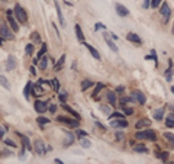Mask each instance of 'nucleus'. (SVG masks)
Here are the masks:
<instances>
[{"mask_svg": "<svg viewBox=\"0 0 174 164\" xmlns=\"http://www.w3.org/2000/svg\"><path fill=\"white\" fill-rule=\"evenodd\" d=\"M36 122H38V125L42 128L44 125H47V123H50V119H47V118H44V116H39L38 119H36Z\"/></svg>", "mask_w": 174, "mask_h": 164, "instance_id": "473e14b6", "label": "nucleus"}, {"mask_svg": "<svg viewBox=\"0 0 174 164\" xmlns=\"http://www.w3.org/2000/svg\"><path fill=\"white\" fill-rule=\"evenodd\" d=\"M171 92H173V93H174V86H173V87H171Z\"/></svg>", "mask_w": 174, "mask_h": 164, "instance_id": "e2e57ef3", "label": "nucleus"}, {"mask_svg": "<svg viewBox=\"0 0 174 164\" xmlns=\"http://www.w3.org/2000/svg\"><path fill=\"white\" fill-rule=\"evenodd\" d=\"M132 96L138 100L139 105H145V96H144V93H141L139 90H134V92H132Z\"/></svg>", "mask_w": 174, "mask_h": 164, "instance_id": "4468645a", "label": "nucleus"}, {"mask_svg": "<svg viewBox=\"0 0 174 164\" xmlns=\"http://www.w3.org/2000/svg\"><path fill=\"white\" fill-rule=\"evenodd\" d=\"M47 49H48V45H47V44L44 42V44H42V48H41V49H39V52H38V58H42V57L45 55Z\"/></svg>", "mask_w": 174, "mask_h": 164, "instance_id": "72a5a7b5", "label": "nucleus"}, {"mask_svg": "<svg viewBox=\"0 0 174 164\" xmlns=\"http://www.w3.org/2000/svg\"><path fill=\"white\" fill-rule=\"evenodd\" d=\"M160 13H161V16H163V22L167 24L168 19H170V15H171V9H170V6H168L165 1L161 4V7H160Z\"/></svg>", "mask_w": 174, "mask_h": 164, "instance_id": "7ed1b4c3", "label": "nucleus"}, {"mask_svg": "<svg viewBox=\"0 0 174 164\" xmlns=\"http://www.w3.org/2000/svg\"><path fill=\"white\" fill-rule=\"evenodd\" d=\"M31 92H33V84H32V81H28L26 86H25V89H23V97H25L26 100H29Z\"/></svg>", "mask_w": 174, "mask_h": 164, "instance_id": "2eb2a0df", "label": "nucleus"}, {"mask_svg": "<svg viewBox=\"0 0 174 164\" xmlns=\"http://www.w3.org/2000/svg\"><path fill=\"white\" fill-rule=\"evenodd\" d=\"M18 137H19V138H22V142H23V145H25L28 150H31V148H32V145H31V141H29V138H28V137L22 135V134H19V132H18Z\"/></svg>", "mask_w": 174, "mask_h": 164, "instance_id": "c85d7f7f", "label": "nucleus"}, {"mask_svg": "<svg viewBox=\"0 0 174 164\" xmlns=\"http://www.w3.org/2000/svg\"><path fill=\"white\" fill-rule=\"evenodd\" d=\"M6 131H7V128H6V126H1V129H0V134H1V138L4 137V132H6Z\"/></svg>", "mask_w": 174, "mask_h": 164, "instance_id": "4d7b16f0", "label": "nucleus"}, {"mask_svg": "<svg viewBox=\"0 0 174 164\" xmlns=\"http://www.w3.org/2000/svg\"><path fill=\"white\" fill-rule=\"evenodd\" d=\"M148 128V126H151V121L149 119H147V118H142V119H139L136 123H135V128L136 129H141V128Z\"/></svg>", "mask_w": 174, "mask_h": 164, "instance_id": "f8f14e48", "label": "nucleus"}, {"mask_svg": "<svg viewBox=\"0 0 174 164\" xmlns=\"http://www.w3.org/2000/svg\"><path fill=\"white\" fill-rule=\"evenodd\" d=\"M151 1H152V0H144V7H145V9L151 7Z\"/></svg>", "mask_w": 174, "mask_h": 164, "instance_id": "603ef678", "label": "nucleus"}, {"mask_svg": "<svg viewBox=\"0 0 174 164\" xmlns=\"http://www.w3.org/2000/svg\"><path fill=\"white\" fill-rule=\"evenodd\" d=\"M126 39L131 41V42H134V44H136V45H141V44H142V39H141L136 34H134V32H129V34L126 35Z\"/></svg>", "mask_w": 174, "mask_h": 164, "instance_id": "9b49d317", "label": "nucleus"}, {"mask_svg": "<svg viewBox=\"0 0 174 164\" xmlns=\"http://www.w3.org/2000/svg\"><path fill=\"white\" fill-rule=\"evenodd\" d=\"M116 140L122 141V140H124V134H122V132H116Z\"/></svg>", "mask_w": 174, "mask_h": 164, "instance_id": "864d4df0", "label": "nucleus"}, {"mask_svg": "<svg viewBox=\"0 0 174 164\" xmlns=\"http://www.w3.org/2000/svg\"><path fill=\"white\" fill-rule=\"evenodd\" d=\"M25 52L31 55V54L33 52V45H32V44H28V45H26V48H25Z\"/></svg>", "mask_w": 174, "mask_h": 164, "instance_id": "a19ab883", "label": "nucleus"}, {"mask_svg": "<svg viewBox=\"0 0 174 164\" xmlns=\"http://www.w3.org/2000/svg\"><path fill=\"white\" fill-rule=\"evenodd\" d=\"M0 34H1V38L3 39H13L12 32L7 29V26H6L4 22H1V25H0Z\"/></svg>", "mask_w": 174, "mask_h": 164, "instance_id": "39448f33", "label": "nucleus"}, {"mask_svg": "<svg viewBox=\"0 0 174 164\" xmlns=\"http://www.w3.org/2000/svg\"><path fill=\"white\" fill-rule=\"evenodd\" d=\"M109 116H112V118H124V113H121V112H113V113H110Z\"/></svg>", "mask_w": 174, "mask_h": 164, "instance_id": "49530a36", "label": "nucleus"}, {"mask_svg": "<svg viewBox=\"0 0 174 164\" xmlns=\"http://www.w3.org/2000/svg\"><path fill=\"white\" fill-rule=\"evenodd\" d=\"M145 60H152V61H155V66L158 64V58H157V55H155V51H154V49L151 51V55H147V57H145Z\"/></svg>", "mask_w": 174, "mask_h": 164, "instance_id": "f704fd0d", "label": "nucleus"}, {"mask_svg": "<svg viewBox=\"0 0 174 164\" xmlns=\"http://www.w3.org/2000/svg\"><path fill=\"white\" fill-rule=\"evenodd\" d=\"M92 86H93V81H92V80H83V81H81V90H83V92H86V90H87L89 87H92Z\"/></svg>", "mask_w": 174, "mask_h": 164, "instance_id": "7c9ffc66", "label": "nucleus"}, {"mask_svg": "<svg viewBox=\"0 0 174 164\" xmlns=\"http://www.w3.org/2000/svg\"><path fill=\"white\" fill-rule=\"evenodd\" d=\"M124 113L125 115H132V113H134V109H131V108H124Z\"/></svg>", "mask_w": 174, "mask_h": 164, "instance_id": "09e8293b", "label": "nucleus"}, {"mask_svg": "<svg viewBox=\"0 0 174 164\" xmlns=\"http://www.w3.org/2000/svg\"><path fill=\"white\" fill-rule=\"evenodd\" d=\"M15 67H16V58L13 57V55H9L7 57V63H6V70H15Z\"/></svg>", "mask_w": 174, "mask_h": 164, "instance_id": "ddd939ff", "label": "nucleus"}, {"mask_svg": "<svg viewBox=\"0 0 174 164\" xmlns=\"http://www.w3.org/2000/svg\"><path fill=\"white\" fill-rule=\"evenodd\" d=\"M110 126L112 128H126L128 121H125L124 118H118L116 121H110Z\"/></svg>", "mask_w": 174, "mask_h": 164, "instance_id": "6e6552de", "label": "nucleus"}, {"mask_svg": "<svg viewBox=\"0 0 174 164\" xmlns=\"http://www.w3.org/2000/svg\"><path fill=\"white\" fill-rule=\"evenodd\" d=\"M173 35H174V25H173Z\"/></svg>", "mask_w": 174, "mask_h": 164, "instance_id": "0e129e2a", "label": "nucleus"}, {"mask_svg": "<svg viewBox=\"0 0 174 164\" xmlns=\"http://www.w3.org/2000/svg\"><path fill=\"white\" fill-rule=\"evenodd\" d=\"M155 157H157V158H161L163 161H167V158H168V151L160 153V148L157 147V148H155Z\"/></svg>", "mask_w": 174, "mask_h": 164, "instance_id": "6ab92c4d", "label": "nucleus"}, {"mask_svg": "<svg viewBox=\"0 0 174 164\" xmlns=\"http://www.w3.org/2000/svg\"><path fill=\"white\" fill-rule=\"evenodd\" d=\"M51 86H54V90L58 92L60 90V81H58V78H52L51 80Z\"/></svg>", "mask_w": 174, "mask_h": 164, "instance_id": "e433bc0d", "label": "nucleus"}, {"mask_svg": "<svg viewBox=\"0 0 174 164\" xmlns=\"http://www.w3.org/2000/svg\"><path fill=\"white\" fill-rule=\"evenodd\" d=\"M6 141V144H7V145H10V147H16V144H15V142H12V141H9V140H4Z\"/></svg>", "mask_w": 174, "mask_h": 164, "instance_id": "13d9d810", "label": "nucleus"}, {"mask_svg": "<svg viewBox=\"0 0 174 164\" xmlns=\"http://www.w3.org/2000/svg\"><path fill=\"white\" fill-rule=\"evenodd\" d=\"M106 97H107V100H109V103H110L112 106H116V97H115V93H113V92H107V93H106Z\"/></svg>", "mask_w": 174, "mask_h": 164, "instance_id": "bb28decb", "label": "nucleus"}, {"mask_svg": "<svg viewBox=\"0 0 174 164\" xmlns=\"http://www.w3.org/2000/svg\"><path fill=\"white\" fill-rule=\"evenodd\" d=\"M103 38H104L106 44L110 47V49H112V51L118 52V47H116V44L113 42V38H112V36H109V34H107V32H103Z\"/></svg>", "mask_w": 174, "mask_h": 164, "instance_id": "9d476101", "label": "nucleus"}, {"mask_svg": "<svg viewBox=\"0 0 174 164\" xmlns=\"http://www.w3.org/2000/svg\"><path fill=\"white\" fill-rule=\"evenodd\" d=\"M84 47L89 49V52L93 55V58H96V60H100V54H99V51L96 49V48L93 47V45H90V44H84Z\"/></svg>", "mask_w": 174, "mask_h": 164, "instance_id": "dca6fc26", "label": "nucleus"}, {"mask_svg": "<svg viewBox=\"0 0 174 164\" xmlns=\"http://www.w3.org/2000/svg\"><path fill=\"white\" fill-rule=\"evenodd\" d=\"M6 15H7V21H9V24L12 26V29L15 31V32H18L19 31V26H18V19H15L13 18V15H15V10H12V9H7L6 10Z\"/></svg>", "mask_w": 174, "mask_h": 164, "instance_id": "20e7f679", "label": "nucleus"}, {"mask_svg": "<svg viewBox=\"0 0 174 164\" xmlns=\"http://www.w3.org/2000/svg\"><path fill=\"white\" fill-rule=\"evenodd\" d=\"M160 3H161V0H152V1H151V7H152V9H157V7L160 6Z\"/></svg>", "mask_w": 174, "mask_h": 164, "instance_id": "a18cd8bd", "label": "nucleus"}, {"mask_svg": "<svg viewBox=\"0 0 174 164\" xmlns=\"http://www.w3.org/2000/svg\"><path fill=\"white\" fill-rule=\"evenodd\" d=\"M73 142H74V135L70 134V132H67V134H65V142H64V147H68V145H71Z\"/></svg>", "mask_w": 174, "mask_h": 164, "instance_id": "cd10ccee", "label": "nucleus"}, {"mask_svg": "<svg viewBox=\"0 0 174 164\" xmlns=\"http://www.w3.org/2000/svg\"><path fill=\"white\" fill-rule=\"evenodd\" d=\"M0 80H1V86H3V87H6V89L9 90V89H10V86H9V83H7L6 77H4V76H1V77H0Z\"/></svg>", "mask_w": 174, "mask_h": 164, "instance_id": "58836bf2", "label": "nucleus"}, {"mask_svg": "<svg viewBox=\"0 0 174 164\" xmlns=\"http://www.w3.org/2000/svg\"><path fill=\"white\" fill-rule=\"evenodd\" d=\"M80 144H81V147H83V148H89V147L92 145V142H90L89 140H86L84 137H83V138H80Z\"/></svg>", "mask_w": 174, "mask_h": 164, "instance_id": "c9c22d12", "label": "nucleus"}, {"mask_svg": "<svg viewBox=\"0 0 174 164\" xmlns=\"http://www.w3.org/2000/svg\"><path fill=\"white\" fill-rule=\"evenodd\" d=\"M94 29H106V26L103 24H96L94 25Z\"/></svg>", "mask_w": 174, "mask_h": 164, "instance_id": "5fc2aeb1", "label": "nucleus"}, {"mask_svg": "<svg viewBox=\"0 0 174 164\" xmlns=\"http://www.w3.org/2000/svg\"><path fill=\"white\" fill-rule=\"evenodd\" d=\"M33 148H35V151H36V154H38V155H42V154L47 151V148H45L44 142H42L41 140H36V141H35V144H33Z\"/></svg>", "mask_w": 174, "mask_h": 164, "instance_id": "1a4fd4ad", "label": "nucleus"}, {"mask_svg": "<svg viewBox=\"0 0 174 164\" xmlns=\"http://www.w3.org/2000/svg\"><path fill=\"white\" fill-rule=\"evenodd\" d=\"M31 73H32V74H36V70H35V67H31Z\"/></svg>", "mask_w": 174, "mask_h": 164, "instance_id": "052dcab7", "label": "nucleus"}, {"mask_svg": "<svg viewBox=\"0 0 174 164\" xmlns=\"http://www.w3.org/2000/svg\"><path fill=\"white\" fill-rule=\"evenodd\" d=\"M54 161H55V163H57V164H62V163H61V160H60V158H55Z\"/></svg>", "mask_w": 174, "mask_h": 164, "instance_id": "680f3d73", "label": "nucleus"}, {"mask_svg": "<svg viewBox=\"0 0 174 164\" xmlns=\"http://www.w3.org/2000/svg\"><path fill=\"white\" fill-rule=\"evenodd\" d=\"M58 97H60V100L64 103V102H65V99H67V93H65V92H62V93L58 94Z\"/></svg>", "mask_w": 174, "mask_h": 164, "instance_id": "de8ad7c7", "label": "nucleus"}, {"mask_svg": "<svg viewBox=\"0 0 174 164\" xmlns=\"http://www.w3.org/2000/svg\"><path fill=\"white\" fill-rule=\"evenodd\" d=\"M102 89H103V84H102V83H99V84L96 86V89H94V93H93V97H96V96H97V93H99V92L102 90Z\"/></svg>", "mask_w": 174, "mask_h": 164, "instance_id": "79ce46f5", "label": "nucleus"}, {"mask_svg": "<svg viewBox=\"0 0 174 164\" xmlns=\"http://www.w3.org/2000/svg\"><path fill=\"white\" fill-rule=\"evenodd\" d=\"M74 29H75V35H77V39H78V41H80L81 44H84V35H83V31H81L80 25H75Z\"/></svg>", "mask_w": 174, "mask_h": 164, "instance_id": "aec40b11", "label": "nucleus"}, {"mask_svg": "<svg viewBox=\"0 0 174 164\" xmlns=\"http://www.w3.org/2000/svg\"><path fill=\"white\" fill-rule=\"evenodd\" d=\"M55 10H57V15H58V19H60V25L61 26H65V21H64V16H62V12H61V7L60 4L55 1Z\"/></svg>", "mask_w": 174, "mask_h": 164, "instance_id": "a211bd4d", "label": "nucleus"}, {"mask_svg": "<svg viewBox=\"0 0 174 164\" xmlns=\"http://www.w3.org/2000/svg\"><path fill=\"white\" fill-rule=\"evenodd\" d=\"M110 36H112V38H113V39H118V35H115V34H113V32H110Z\"/></svg>", "mask_w": 174, "mask_h": 164, "instance_id": "bf43d9fd", "label": "nucleus"}, {"mask_svg": "<svg viewBox=\"0 0 174 164\" xmlns=\"http://www.w3.org/2000/svg\"><path fill=\"white\" fill-rule=\"evenodd\" d=\"M135 140H148L151 142H154V141H157V135H155V132L154 131H151V129H147V131H144V132H136L135 134Z\"/></svg>", "mask_w": 174, "mask_h": 164, "instance_id": "f257e3e1", "label": "nucleus"}, {"mask_svg": "<svg viewBox=\"0 0 174 164\" xmlns=\"http://www.w3.org/2000/svg\"><path fill=\"white\" fill-rule=\"evenodd\" d=\"M47 105H48L47 100H36L35 105H33V108H35V111H36L38 113H44V112L47 111Z\"/></svg>", "mask_w": 174, "mask_h": 164, "instance_id": "423d86ee", "label": "nucleus"}, {"mask_svg": "<svg viewBox=\"0 0 174 164\" xmlns=\"http://www.w3.org/2000/svg\"><path fill=\"white\" fill-rule=\"evenodd\" d=\"M165 125H167V128H174V113L168 115L167 121H165Z\"/></svg>", "mask_w": 174, "mask_h": 164, "instance_id": "2f4dec72", "label": "nucleus"}, {"mask_svg": "<svg viewBox=\"0 0 174 164\" xmlns=\"http://www.w3.org/2000/svg\"><path fill=\"white\" fill-rule=\"evenodd\" d=\"M1 1H6V0H1Z\"/></svg>", "mask_w": 174, "mask_h": 164, "instance_id": "69168bd1", "label": "nucleus"}, {"mask_svg": "<svg viewBox=\"0 0 174 164\" xmlns=\"http://www.w3.org/2000/svg\"><path fill=\"white\" fill-rule=\"evenodd\" d=\"M173 73H174V68H173V64H171V61H170V67L167 68V71H165V80L167 81H171V77H173Z\"/></svg>", "mask_w": 174, "mask_h": 164, "instance_id": "393cba45", "label": "nucleus"}, {"mask_svg": "<svg viewBox=\"0 0 174 164\" xmlns=\"http://www.w3.org/2000/svg\"><path fill=\"white\" fill-rule=\"evenodd\" d=\"M39 86H41V84H39ZM39 86H35V87H33V94H35V96H38V94L42 93V89H41Z\"/></svg>", "mask_w": 174, "mask_h": 164, "instance_id": "c03bdc74", "label": "nucleus"}, {"mask_svg": "<svg viewBox=\"0 0 174 164\" xmlns=\"http://www.w3.org/2000/svg\"><path fill=\"white\" fill-rule=\"evenodd\" d=\"M55 111H57V106H55L54 103H52V105H50V112H51V113H54Z\"/></svg>", "mask_w": 174, "mask_h": 164, "instance_id": "6e6d98bb", "label": "nucleus"}, {"mask_svg": "<svg viewBox=\"0 0 174 164\" xmlns=\"http://www.w3.org/2000/svg\"><path fill=\"white\" fill-rule=\"evenodd\" d=\"M100 111H102V112H104V113H107V115H110V111H109L104 105H100Z\"/></svg>", "mask_w": 174, "mask_h": 164, "instance_id": "8fccbe9b", "label": "nucleus"}, {"mask_svg": "<svg viewBox=\"0 0 174 164\" xmlns=\"http://www.w3.org/2000/svg\"><path fill=\"white\" fill-rule=\"evenodd\" d=\"M163 137H164V140L167 141L171 147H174V134H171V132H164Z\"/></svg>", "mask_w": 174, "mask_h": 164, "instance_id": "b1692460", "label": "nucleus"}, {"mask_svg": "<svg viewBox=\"0 0 174 164\" xmlns=\"http://www.w3.org/2000/svg\"><path fill=\"white\" fill-rule=\"evenodd\" d=\"M61 106H62V109H65V111H67V112H68V113H71V115H73V116L75 118V119H80V113H77V112H75L74 109H73V108H70V106H68V105H65V103H62V105H61Z\"/></svg>", "mask_w": 174, "mask_h": 164, "instance_id": "412c9836", "label": "nucleus"}, {"mask_svg": "<svg viewBox=\"0 0 174 164\" xmlns=\"http://www.w3.org/2000/svg\"><path fill=\"white\" fill-rule=\"evenodd\" d=\"M32 39L35 42H41V38H39V34L38 32H32Z\"/></svg>", "mask_w": 174, "mask_h": 164, "instance_id": "37998d69", "label": "nucleus"}, {"mask_svg": "<svg viewBox=\"0 0 174 164\" xmlns=\"http://www.w3.org/2000/svg\"><path fill=\"white\" fill-rule=\"evenodd\" d=\"M115 92H118V93H124V92H125V86H118V87L115 89Z\"/></svg>", "mask_w": 174, "mask_h": 164, "instance_id": "3c124183", "label": "nucleus"}, {"mask_svg": "<svg viewBox=\"0 0 174 164\" xmlns=\"http://www.w3.org/2000/svg\"><path fill=\"white\" fill-rule=\"evenodd\" d=\"M60 122H65V123H68L70 126H75V128H78V119L77 121H71V119H68V118H62V116H58L57 118Z\"/></svg>", "mask_w": 174, "mask_h": 164, "instance_id": "f3484780", "label": "nucleus"}, {"mask_svg": "<svg viewBox=\"0 0 174 164\" xmlns=\"http://www.w3.org/2000/svg\"><path fill=\"white\" fill-rule=\"evenodd\" d=\"M15 18L19 21V24H26L28 22V13L21 4L15 6Z\"/></svg>", "mask_w": 174, "mask_h": 164, "instance_id": "f03ea898", "label": "nucleus"}, {"mask_svg": "<svg viewBox=\"0 0 174 164\" xmlns=\"http://www.w3.org/2000/svg\"><path fill=\"white\" fill-rule=\"evenodd\" d=\"M64 63H65V54L60 57V60H58V61L55 63V66H54V68H55V70H61V67L64 66Z\"/></svg>", "mask_w": 174, "mask_h": 164, "instance_id": "a878e982", "label": "nucleus"}, {"mask_svg": "<svg viewBox=\"0 0 174 164\" xmlns=\"http://www.w3.org/2000/svg\"><path fill=\"white\" fill-rule=\"evenodd\" d=\"M48 60H50V57H47V55H44V57L41 58V61H39V68H41V70H45V68H47Z\"/></svg>", "mask_w": 174, "mask_h": 164, "instance_id": "c756f323", "label": "nucleus"}, {"mask_svg": "<svg viewBox=\"0 0 174 164\" xmlns=\"http://www.w3.org/2000/svg\"><path fill=\"white\" fill-rule=\"evenodd\" d=\"M115 9H116V13H118V16H122V18L129 16V10H128V7H125L124 4H121V3H116V4H115Z\"/></svg>", "mask_w": 174, "mask_h": 164, "instance_id": "0eeeda50", "label": "nucleus"}, {"mask_svg": "<svg viewBox=\"0 0 174 164\" xmlns=\"http://www.w3.org/2000/svg\"><path fill=\"white\" fill-rule=\"evenodd\" d=\"M75 135H77L78 138H83V137H87L89 134H87L86 131H81V129H75Z\"/></svg>", "mask_w": 174, "mask_h": 164, "instance_id": "4c0bfd02", "label": "nucleus"}, {"mask_svg": "<svg viewBox=\"0 0 174 164\" xmlns=\"http://www.w3.org/2000/svg\"><path fill=\"white\" fill-rule=\"evenodd\" d=\"M134 151H136L139 154H147L148 153V148L144 144H138V145H134Z\"/></svg>", "mask_w": 174, "mask_h": 164, "instance_id": "4be33fe9", "label": "nucleus"}, {"mask_svg": "<svg viewBox=\"0 0 174 164\" xmlns=\"http://www.w3.org/2000/svg\"><path fill=\"white\" fill-rule=\"evenodd\" d=\"M164 113H165V109H164V108L157 109V111L154 112V119H155V121H161V119L164 118Z\"/></svg>", "mask_w": 174, "mask_h": 164, "instance_id": "5701e85b", "label": "nucleus"}, {"mask_svg": "<svg viewBox=\"0 0 174 164\" xmlns=\"http://www.w3.org/2000/svg\"><path fill=\"white\" fill-rule=\"evenodd\" d=\"M134 99H135L134 96H132V97H122V99H121V106L125 105V103H128V102H134Z\"/></svg>", "mask_w": 174, "mask_h": 164, "instance_id": "ea45409f", "label": "nucleus"}]
</instances>
